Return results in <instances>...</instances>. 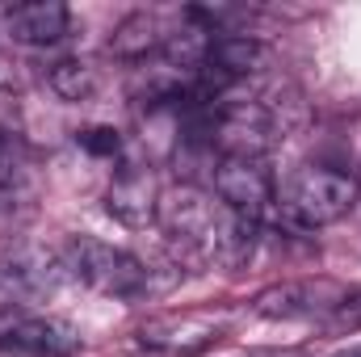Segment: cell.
I'll return each instance as SVG.
<instances>
[{
    "instance_id": "cell-1",
    "label": "cell",
    "mask_w": 361,
    "mask_h": 357,
    "mask_svg": "<svg viewBox=\"0 0 361 357\" xmlns=\"http://www.w3.org/2000/svg\"><path fill=\"white\" fill-rule=\"evenodd\" d=\"M63 269L105 298H143L147 294L143 261L130 257L126 248L97 240V236H68L63 240Z\"/></svg>"
},
{
    "instance_id": "cell-2",
    "label": "cell",
    "mask_w": 361,
    "mask_h": 357,
    "mask_svg": "<svg viewBox=\"0 0 361 357\" xmlns=\"http://www.w3.org/2000/svg\"><path fill=\"white\" fill-rule=\"evenodd\" d=\"M156 219H160L169 244L177 248L185 261H193V265H214V261H219V223H223V206L210 202L202 189L180 185L173 193H164Z\"/></svg>"
},
{
    "instance_id": "cell-3",
    "label": "cell",
    "mask_w": 361,
    "mask_h": 357,
    "mask_svg": "<svg viewBox=\"0 0 361 357\" xmlns=\"http://www.w3.org/2000/svg\"><path fill=\"white\" fill-rule=\"evenodd\" d=\"M357 202V181L341 169H298L281 189V210L298 223V227H332L341 223Z\"/></svg>"
},
{
    "instance_id": "cell-4",
    "label": "cell",
    "mask_w": 361,
    "mask_h": 357,
    "mask_svg": "<svg viewBox=\"0 0 361 357\" xmlns=\"http://www.w3.org/2000/svg\"><path fill=\"white\" fill-rule=\"evenodd\" d=\"M214 193L227 210L261 223V214L273 202V177L261 164V156H223L214 169Z\"/></svg>"
},
{
    "instance_id": "cell-5",
    "label": "cell",
    "mask_w": 361,
    "mask_h": 357,
    "mask_svg": "<svg viewBox=\"0 0 361 357\" xmlns=\"http://www.w3.org/2000/svg\"><path fill=\"white\" fill-rule=\"evenodd\" d=\"M63 282V265L38 248L13 253L8 261H0V311H17L30 307L47 294H55Z\"/></svg>"
},
{
    "instance_id": "cell-6",
    "label": "cell",
    "mask_w": 361,
    "mask_h": 357,
    "mask_svg": "<svg viewBox=\"0 0 361 357\" xmlns=\"http://www.w3.org/2000/svg\"><path fill=\"white\" fill-rule=\"evenodd\" d=\"M345 303V290L328 277H302V282H281L257 294V315L265 320H315L324 311H336Z\"/></svg>"
},
{
    "instance_id": "cell-7",
    "label": "cell",
    "mask_w": 361,
    "mask_h": 357,
    "mask_svg": "<svg viewBox=\"0 0 361 357\" xmlns=\"http://www.w3.org/2000/svg\"><path fill=\"white\" fill-rule=\"evenodd\" d=\"M214 341H219V324L202 315H164L139 328V345L164 357H197L214 349Z\"/></svg>"
},
{
    "instance_id": "cell-8",
    "label": "cell",
    "mask_w": 361,
    "mask_h": 357,
    "mask_svg": "<svg viewBox=\"0 0 361 357\" xmlns=\"http://www.w3.org/2000/svg\"><path fill=\"white\" fill-rule=\"evenodd\" d=\"M105 210H109L122 227H147V223H156V214H160V193H156L152 173H139V169L118 173L114 185L105 189Z\"/></svg>"
},
{
    "instance_id": "cell-9",
    "label": "cell",
    "mask_w": 361,
    "mask_h": 357,
    "mask_svg": "<svg viewBox=\"0 0 361 357\" xmlns=\"http://www.w3.org/2000/svg\"><path fill=\"white\" fill-rule=\"evenodd\" d=\"M68 25H72V13L59 0H30L4 13V30L25 47H51L68 34Z\"/></svg>"
},
{
    "instance_id": "cell-10",
    "label": "cell",
    "mask_w": 361,
    "mask_h": 357,
    "mask_svg": "<svg viewBox=\"0 0 361 357\" xmlns=\"http://www.w3.org/2000/svg\"><path fill=\"white\" fill-rule=\"evenodd\" d=\"M4 345L34 357H72L80 349V332L63 320H21L8 328Z\"/></svg>"
},
{
    "instance_id": "cell-11",
    "label": "cell",
    "mask_w": 361,
    "mask_h": 357,
    "mask_svg": "<svg viewBox=\"0 0 361 357\" xmlns=\"http://www.w3.org/2000/svg\"><path fill=\"white\" fill-rule=\"evenodd\" d=\"M164 42H169V34L160 30V17H156V13H130V17L114 30L109 51H114L118 59H147V55H156Z\"/></svg>"
},
{
    "instance_id": "cell-12",
    "label": "cell",
    "mask_w": 361,
    "mask_h": 357,
    "mask_svg": "<svg viewBox=\"0 0 361 357\" xmlns=\"http://www.w3.org/2000/svg\"><path fill=\"white\" fill-rule=\"evenodd\" d=\"M206 63L219 68L227 80H240V76H248V72H257L265 63V47L257 38H248V34H219L210 42Z\"/></svg>"
},
{
    "instance_id": "cell-13",
    "label": "cell",
    "mask_w": 361,
    "mask_h": 357,
    "mask_svg": "<svg viewBox=\"0 0 361 357\" xmlns=\"http://www.w3.org/2000/svg\"><path fill=\"white\" fill-rule=\"evenodd\" d=\"M47 85L59 101H89L97 92V72L80 59H59L51 72H47Z\"/></svg>"
},
{
    "instance_id": "cell-14",
    "label": "cell",
    "mask_w": 361,
    "mask_h": 357,
    "mask_svg": "<svg viewBox=\"0 0 361 357\" xmlns=\"http://www.w3.org/2000/svg\"><path fill=\"white\" fill-rule=\"evenodd\" d=\"M25 173H30V147L17 131H4L0 126V198L17 193L25 185Z\"/></svg>"
},
{
    "instance_id": "cell-15",
    "label": "cell",
    "mask_w": 361,
    "mask_h": 357,
    "mask_svg": "<svg viewBox=\"0 0 361 357\" xmlns=\"http://www.w3.org/2000/svg\"><path fill=\"white\" fill-rule=\"evenodd\" d=\"M80 143H85L89 152H97V156H114V152H118V135H114V131H105V126L85 131V135H80Z\"/></svg>"
},
{
    "instance_id": "cell-16",
    "label": "cell",
    "mask_w": 361,
    "mask_h": 357,
    "mask_svg": "<svg viewBox=\"0 0 361 357\" xmlns=\"http://www.w3.org/2000/svg\"><path fill=\"white\" fill-rule=\"evenodd\" d=\"M336 324H341V328H361V294L345 298V303L336 307Z\"/></svg>"
},
{
    "instance_id": "cell-17",
    "label": "cell",
    "mask_w": 361,
    "mask_h": 357,
    "mask_svg": "<svg viewBox=\"0 0 361 357\" xmlns=\"http://www.w3.org/2000/svg\"><path fill=\"white\" fill-rule=\"evenodd\" d=\"M13 68H17V63H8V59L0 55V89H13V85H17V72H13Z\"/></svg>"
},
{
    "instance_id": "cell-18",
    "label": "cell",
    "mask_w": 361,
    "mask_h": 357,
    "mask_svg": "<svg viewBox=\"0 0 361 357\" xmlns=\"http://www.w3.org/2000/svg\"><path fill=\"white\" fill-rule=\"evenodd\" d=\"M336 357H361V345H349L345 353H336Z\"/></svg>"
},
{
    "instance_id": "cell-19",
    "label": "cell",
    "mask_w": 361,
    "mask_h": 357,
    "mask_svg": "<svg viewBox=\"0 0 361 357\" xmlns=\"http://www.w3.org/2000/svg\"><path fill=\"white\" fill-rule=\"evenodd\" d=\"M357 189H361V173H357Z\"/></svg>"
}]
</instances>
